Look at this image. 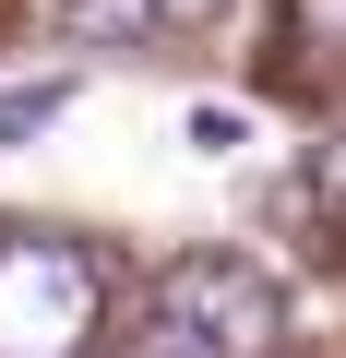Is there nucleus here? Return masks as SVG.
<instances>
[{
    "instance_id": "obj_7",
    "label": "nucleus",
    "mask_w": 346,
    "mask_h": 358,
    "mask_svg": "<svg viewBox=\"0 0 346 358\" xmlns=\"http://www.w3.org/2000/svg\"><path fill=\"white\" fill-rule=\"evenodd\" d=\"M322 192H334V215H346V143H322Z\"/></svg>"
},
{
    "instance_id": "obj_2",
    "label": "nucleus",
    "mask_w": 346,
    "mask_h": 358,
    "mask_svg": "<svg viewBox=\"0 0 346 358\" xmlns=\"http://www.w3.org/2000/svg\"><path fill=\"white\" fill-rule=\"evenodd\" d=\"M275 334H287V299L239 251H180L155 275V346L167 358H275Z\"/></svg>"
},
{
    "instance_id": "obj_4",
    "label": "nucleus",
    "mask_w": 346,
    "mask_h": 358,
    "mask_svg": "<svg viewBox=\"0 0 346 358\" xmlns=\"http://www.w3.org/2000/svg\"><path fill=\"white\" fill-rule=\"evenodd\" d=\"M60 108H72V72H24V84H0V155H13V143H36Z\"/></svg>"
},
{
    "instance_id": "obj_5",
    "label": "nucleus",
    "mask_w": 346,
    "mask_h": 358,
    "mask_svg": "<svg viewBox=\"0 0 346 358\" xmlns=\"http://www.w3.org/2000/svg\"><path fill=\"white\" fill-rule=\"evenodd\" d=\"M180 131H192V143H203V155H239V143H251V120H239V108H192V120H180Z\"/></svg>"
},
{
    "instance_id": "obj_1",
    "label": "nucleus",
    "mask_w": 346,
    "mask_h": 358,
    "mask_svg": "<svg viewBox=\"0 0 346 358\" xmlns=\"http://www.w3.org/2000/svg\"><path fill=\"white\" fill-rule=\"evenodd\" d=\"M108 322V275L84 239L0 227V358H84Z\"/></svg>"
},
{
    "instance_id": "obj_6",
    "label": "nucleus",
    "mask_w": 346,
    "mask_h": 358,
    "mask_svg": "<svg viewBox=\"0 0 346 358\" xmlns=\"http://www.w3.org/2000/svg\"><path fill=\"white\" fill-rule=\"evenodd\" d=\"M227 0H155V24H215Z\"/></svg>"
},
{
    "instance_id": "obj_3",
    "label": "nucleus",
    "mask_w": 346,
    "mask_h": 358,
    "mask_svg": "<svg viewBox=\"0 0 346 358\" xmlns=\"http://www.w3.org/2000/svg\"><path fill=\"white\" fill-rule=\"evenodd\" d=\"M48 24L72 48H131V36H155V0H48Z\"/></svg>"
}]
</instances>
